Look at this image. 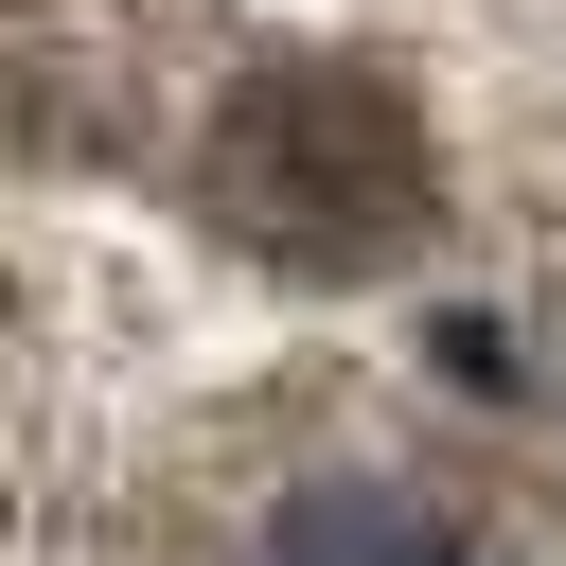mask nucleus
<instances>
[{"instance_id":"1","label":"nucleus","mask_w":566,"mask_h":566,"mask_svg":"<svg viewBox=\"0 0 566 566\" xmlns=\"http://www.w3.org/2000/svg\"><path fill=\"white\" fill-rule=\"evenodd\" d=\"M212 230L283 283H389L442 230V142L354 53H265L212 106Z\"/></svg>"},{"instance_id":"2","label":"nucleus","mask_w":566,"mask_h":566,"mask_svg":"<svg viewBox=\"0 0 566 566\" xmlns=\"http://www.w3.org/2000/svg\"><path fill=\"white\" fill-rule=\"evenodd\" d=\"M248 566H495L424 478H301L265 531H248Z\"/></svg>"},{"instance_id":"3","label":"nucleus","mask_w":566,"mask_h":566,"mask_svg":"<svg viewBox=\"0 0 566 566\" xmlns=\"http://www.w3.org/2000/svg\"><path fill=\"white\" fill-rule=\"evenodd\" d=\"M548 424H566V301H548Z\"/></svg>"}]
</instances>
